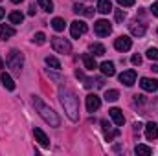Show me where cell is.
Masks as SVG:
<instances>
[{
	"label": "cell",
	"instance_id": "1",
	"mask_svg": "<svg viewBox=\"0 0 158 156\" xmlns=\"http://www.w3.org/2000/svg\"><path fill=\"white\" fill-rule=\"evenodd\" d=\"M59 101L66 112V116L70 121H77L79 119V99L76 97V94L68 88H61L59 90Z\"/></svg>",
	"mask_w": 158,
	"mask_h": 156
},
{
	"label": "cell",
	"instance_id": "2",
	"mask_svg": "<svg viewBox=\"0 0 158 156\" xmlns=\"http://www.w3.org/2000/svg\"><path fill=\"white\" fill-rule=\"evenodd\" d=\"M33 105H35V109H37V112H39V116L50 125V127H59L61 125V117L57 116V112H53L40 97H33Z\"/></svg>",
	"mask_w": 158,
	"mask_h": 156
},
{
	"label": "cell",
	"instance_id": "3",
	"mask_svg": "<svg viewBox=\"0 0 158 156\" xmlns=\"http://www.w3.org/2000/svg\"><path fill=\"white\" fill-rule=\"evenodd\" d=\"M6 64H7V68H11L13 74L20 76V72H22V64H24V55H22V51H19V50H11L9 55H7V59H6Z\"/></svg>",
	"mask_w": 158,
	"mask_h": 156
},
{
	"label": "cell",
	"instance_id": "4",
	"mask_svg": "<svg viewBox=\"0 0 158 156\" xmlns=\"http://www.w3.org/2000/svg\"><path fill=\"white\" fill-rule=\"evenodd\" d=\"M52 48L57 53H63V55H68L72 51V44L63 37H52Z\"/></svg>",
	"mask_w": 158,
	"mask_h": 156
},
{
	"label": "cell",
	"instance_id": "5",
	"mask_svg": "<svg viewBox=\"0 0 158 156\" xmlns=\"http://www.w3.org/2000/svg\"><path fill=\"white\" fill-rule=\"evenodd\" d=\"M94 31H96V35H98V37H107V35L112 31V26H110V22H109V20L101 18V20H98V22L94 24Z\"/></svg>",
	"mask_w": 158,
	"mask_h": 156
},
{
	"label": "cell",
	"instance_id": "6",
	"mask_svg": "<svg viewBox=\"0 0 158 156\" xmlns=\"http://www.w3.org/2000/svg\"><path fill=\"white\" fill-rule=\"evenodd\" d=\"M86 30H88V26H86L83 20H74V22L70 24V33H72L74 39H79L83 33H86Z\"/></svg>",
	"mask_w": 158,
	"mask_h": 156
},
{
	"label": "cell",
	"instance_id": "7",
	"mask_svg": "<svg viewBox=\"0 0 158 156\" xmlns=\"http://www.w3.org/2000/svg\"><path fill=\"white\" fill-rule=\"evenodd\" d=\"M114 48L118 51H129L132 48V40H131V37H127V35H121V37H118V39L114 40Z\"/></svg>",
	"mask_w": 158,
	"mask_h": 156
},
{
	"label": "cell",
	"instance_id": "8",
	"mask_svg": "<svg viewBox=\"0 0 158 156\" xmlns=\"http://www.w3.org/2000/svg\"><path fill=\"white\" fill-rule=\"evenodd\" d=\"M140 86H142V90H145V92H156L158 90V81L156 79H151V77H142L140 79Z\"/></svg>",
	"mask_w": 158,
	"mask_h": 156
},
{
	"label": "cell",
	"instance_id": "9",
	"mask_svg": "<svg viewBox=\"0 0 158 156\" xmlns=\"http://www.w3.org/2000/svg\"><path fill=\"white\" fill-rule=\"evenodd\" d=\"M129 30H131V33L134 35V37H143L145 35V24L143 22H138V20H132L131 24H129Z\"/></svg>",
	"mask_w": 158,
	"mask_h": 156
},
{
	"label": "cell",
	"instance_id": "10",
	"mask_svg": "<svg viewBox=\"0 0 158 156\" xmlns=\"http://www.w3.org/2000/svg\"><path fill=\"white\" fill-rule=\"evenodd\" d=\"M99 107H101V99H99V96H96V94L86 96V110H88V112H96Z\"/></svg>",
	"mask_w": 158,
	"mask_h": 156
},
{
	"label": "cell",
	"instance_id": "11",
	"mask_svg": "<svg viewBox=\"0 0 158 156\" xmlns=\"http://www.w3.org/2000/svg\"><path fill=\"white\" fill-rule=\"evenodd\" d=\"M119 83H123L125 86H132L136 83V72L134 70H125L123 74H119Z\"/></svg>",
	"mask_w": 158,
	"mask_h": 156
},
{
	"label": "cell",
	"instance_id": "12",
	"mask_svg": "<svg viewBox=\"0 0 158 156\" xmlns=\"http://www.w3.org/2000/svg\"><path fill=\"white\" fill-rule=\"evenodd\" d=\"M33 136H35V140L40 143V147H44V149L50 147V140H48V136L44 134L42 129H33Z\"/></svg>",
	"mask_w": 158,
	"mask_h": 156
},
{
	"label": "cell",
	"instance_id": "13",
	"mask_svg": "<svg viewBox=\"0 0 158 156\" xmlns=\"http://www.w3.org/2000/svg\"><path fill=\"white\" fill-rule=\"evenodd\" d=\"M145 138L149 140V142H153V140H156L158 138V125L156 123H147L145 125Z\"/></svg>",
	"mask_w": 158,
	"mask_h": 156
},
{
	"label": "cell",
	"instance_id": "14",
	"mask_svg": "<svg viewBox=\"0 0 158 156\" xmlns=\"http://www.w3.org/2000/svg\"><path fill=\"white\" fill-rule=\"evenodd\" d=\"M109 116L112 117V121H114V123H116L118 127H121V125L125 123V117H123V112H121L119 109H116V107L109 110Z\"/></svg>",
	"mask_w": 158,
	"mask_h": 156
},
{
	"label": "cell",
	"instance_id": "15",
	"mask_svg": "<svg viewBox=\"0 0 158 156\" xmlns=\"http://www.w3.org/2000/svg\"><path fill=\"white\" fill-rule=\"evenodd\" d=\"M81 59H83V64H85V68H86V70H96V68H98V63H96L94 55H90V53H85Z\"/></svg>",
	"mask_w": 158,
	"mask_h": 156
},
{
	"label": "cell",
	"instance_id": "16",
	"mask_svg": "<svg viewBox=\"0 0 158 156\" xmlns=\"http://www.w3.org/2000/svg\"><path fill=\"white\" fill-rule=\"evenodd\" d=\"M74 13H77V15H85V17H94V9L83 6V4H74Z\"/></svg>",
	"mask_w": 158,
	"mask_h": 156
},
{
	"label": "cell",
	"instance_id": "17",
	"mask_svg": "<svg viewBox=\"0 0 158 156\" xmlns=\"http://www.w3.org/2000/svg\"><path fill=\"white\" fill-rule=\"evenodd\" d=\"M101 72H103V76H109V77H112L114 74H116V68H114V63H110V61H105V63H101Z\"/></svg>",
	"mask_w": 158,
	"mask_h": 156
},
{
	"label": "cell",
	"instance_id": "18",
	"mask_svg": "<svg viewBox=\"0 0 158 156\" xmlns=\"http://www.w3.org/2000/svg\"><path fill=\"white\" fill-rule=\"evenodd\" d=\"M98 11H99L101 15L110 13V11H112V4H110V0H98Z\"/></svg>",
	"mask_w": 158,
	"mask_h": 156
},
{
	"label": "cell",
	"instance_id": "19",
	"mask_svg": "<svg viewBox=\"0 0 158 156\" xmlns=\"http://www.w3.org/2000/svg\"><path fill=\"white\" fill-rule=\"evenodd\" d=\"M15 35V30L11 28V26H7V24H0V37L6 40V39H11Z\"/></svg>",
	"mask_w": 158,
	"mask_h": 156
},
{
	"label": "cell",
	"instance_id": "20",
	"mask_svg": "<svg viewBox=\"0 0 158 156\" xmlns=\"http://www.w3.org/2000/svg\"><path fill=\"white\" fill-rule=\"evenodd\" d=\"M0 81H2V84H4L7 90H15V81L11 79V76H9V74L2 72V76H0Z\"/></svg>",
	"mask_w": 158,
	"mask_h": 156
},
{
	"label": "cell",
	"instance_id": "21",
	"mask_svg": "<svg viewBox=\"0 0 158 156\" xmlns=\"http://www.w3.org/2000/svg\"><path fill=\"white\" fill-rule=\"evenodd\" d=\"M134 153L138 156H151L153 154V149L147 147V145H143V143H138V145L134 147Z\"/></svg>",
	"mask_w": 158,
	"mask_h": 156
},
{
	"label": "cell",
	"instance_id": "22",
	"mask_svg": "<svg viewBox=\"0 0 158 156\" xmlns=\"http://www.w3.org/2000/svg\"><path fill=\"white\" fill-rule=\"evenodd\" d=\"M90 51H92V55L101 57V55H105V46L99 42H94V44H90Z\"/></svg>",
	"mask_w": 158,
	"mask_h": 156
},
{
	"label": "cell",
	"instance_id": "23",
	"mask_svg": "<svg viewBox=\"0 0 158 156\" xmlns=\"http://www.w3.org/2000/svg\"><path fill=\"white\" fill-rule=\"evenodd\" d=\"M64 26H66V22H64L61 17H55V18L52 20V28H53L55 31H63V30H64Z\"/></svg>",
	"mask_w": 158,
	"mask_h": 156
},
{
	"label": "cell",
	"instance_id": "24",
	"mask_svg": "<svg viewBox=\"0 0 158 156\" xmlns=\"http://www.w3.org/2000/svg\"><path fill=\"white\" fill-rule=\"evenodd\" d=\"M22 20H24V15L22 13H19V11L9 13V22L11 24H22Z\"/></svg>",
	"mask_w": 158,
	"mask_h": 156
},
{
	"label": "cell",
	"instance_id": "25",
	"mask_svg": "<svg viewBox=\"0 0 158 156\" xmlns=\"http://www.w3.org/2000/svg\"><path fill=\"white\" fill-rule=\"evenodd\" d=\"M46 64H48L50 68H53V70H61V63H59V59H55V57H52V55L46 57Z\"/></svg>",
	"mask_w": 158,
	"mask_h": 156
},
{
	"label": "cell",
	"instance_id": "26",
	"mask_svg": "<svg viewBox=\"0 0 158 156\" xmlns=\"http://www.w3.org/2000/svg\"><path fill=\"white\" fill-rule=\"evenodd\" d=\"M37 2H39V6L44 11H48V13L53 11V2H52V0H37Z\"/></svg>",
	"mask_w": 158,
	"mask_h": 156
},
{
	"label": "cell",
	"instance_id": "27",
	"mask_svg": "<svg viewBox=\"0 0 158 156\" xmlns=\"http://www.w3.org/2000/svg\"><path fill=\"white\" fill-rule=\"evenodd\" d=\"M118 97H119L118 90H107V92H105V99H107V101H110V103H112V101H116Z\"/></svg>",
	"mask_w": 158,
	"mask_h": 156
},
{
	"label": "cell",
	"instance_id": "28",
	"mask_svg": "<svg viewBox=\"0 0 158 156\" xmlns=\"http://www.w3.org/2000/svg\"><path fill=\"white\" fill-rule=\"evenodd\" d=\"M76 76H77L79 79H83V81H85V83H83V84H85V88H90V86H92V84H94V79H88V77H85V76H83V74H81V72H76Z\"/></svg>",
	"mask_w": 158,
	"mask_h": 156
},
{
	"label": "cell",
	"instance_id": "29",
	"mask_svg": "<svg viewBox=\"0 0 158 156\" xmlns=\"http://www.w3.org/2000/svg\"><path fill=\"white\" fill-rule=\"evenodd\" d=\"M33 42H35V44H44V42H46V35H44L42 31L35 33V35H33Z\"/></svg>",
	"mask_w": 158,
	"mask_h": 156
},
{
	"label": "cell",
	"instance_id": "30",
	"mask_svg": "<svg viewBox=\"0 0 158 156\" xmlns=\"http://www.w3.org/2000/svg\"><path fill=\"white\" fill-rule=\"evenodd\" d=\"M147 57L151 61H158V48H149L147 50Z\"/></svg>",
	"mask_w": 158,
	"mask_h": 156
},
{
	"label": "cell",
	"instance_id": "31",
	"mask_svg": "<svg viewBox=\"0 0 158 156\" xmlns=\"http://www.w3.org/2000/svg\"><path fill=\"white\" fill-rule=\"evenodd\" d=\"M118 4L121 6V7H131V6L136 4V0H118Z\"/></svg>",
	"mask_w": 158,
	"mask_h": 156
},
{
	"label": "cell",
	"instance_id": "32",
	"mask_svg": "<svg viewBox=\"0 0 158 156\" xmlns=\"http://www.w3.org/2000/svg\"><path fill=\"white\" fill-rule=\"evenodd\" d=\"M131 63H132L134 66H140V64H142V55H138V53H136V55H132Z\"/></svg>",
	"mask_w": 158,
	"mask_h": 156
},
{
	"label": "cell",
	"instance_id": "33",
	"mask_svg": "<svg viewBox=\"0 0 158 156\" xmlns=\"http://www.w3.org/2000/svg\"><path fill=\"white\" fill-rule=\"evenodd\" d=\"M116 20L118 22H123L125 20V11L123 9H116Z\"/></svg>",
	"mask_w": 158,
	"mask_h": 156
},
{
	"label": "cell",
	"instance_id": "34",
	"mask_svg": "<svg viewBox=\"0 0 158 156\" xmlns=\"http://www.w3.org/2000/svg\"><path fill=\"white\" fill-rule=\"evenodd\" d=\"M151 11H153V15H155V17H158V0L155 2V4H153V7H151Z\"/></svg>",
	"mask_w": 158,
	"mask_h": 156
},
{
	"label": "cell",
	"instance_id": "35",
	"mask_svg": "<svg viewBox=\"0 0 158 156\" xmlns=\"http://www.w3.org/2000/svg\"><path fill=\"white\" fill-rule=\"evenodd\" d=\"M28 15H35V4H31V6H30V9H28Z\"/></svg>",
	"mask_w": 158,
	"mask_h": 156
},
{
	"label": "cell",
	"instance_id": "36",
	"mask_svg": "<svg viewBox=\"0 0 158 156\" xmlns=\"http://www.w3.org/2000/svg\"><path fill=\"white\" fill-rule=\"evenodd\" d=\"M143 125L142 123H134V132H140V129H142Z\"/></svg>",
	"mask_w": 158,
	"mask_h": 156
},
{
	"label": "cell",
	"instance_id": "37",
	"mask_svg": "<svg viewBox=\"0 0 158 156\" xmlns=\"http://www.w3.org/2000/svg\"><path fill=\"white\" fill-rule=\"evenodd\" d=\"M96 84H98V86H99V88H101V86H103V84H105V81H103V77H99V79H98V81H96Z\"/></svg>",
	"mask_w": 158,
	"mask_h": 156
},
{
	"label": "cell",
	"instance_id": "38",
	"mask_svg": "<svg viewBox=\"0 0 158 156\" xmlns=\"http://www.w3.org/2000/svg\"><path fill=\"white\" fill-rule=\"evenodd\" d=\"M151 70H153V72H158V64H153V66H151Z\"/></svg>",
	"mask_w": 158,
	"mask_h": 156
},
{
	"label": "cell",
	"instance_id": "39",
	"mask_svg": "<svg viewBox=\"0 0 158 156\" xmlns=\"http://www.w3.org/2000/svg\"><path fill=\"white\" fill-rule=\"evenodd\" d=\"M4 15H6V11H4V9L0 7V20H2V17H4Z\"/></svg>",
	"mask_w": 158,
	"mask_h": 156
},
{
	"label": "cell",
	"instance_id": "40",
	"mask_svg": "<svg viewBox=\"0 0 158 156\" xmlns=\"http://www.w3.org/2000/svg\"><path fill=\"white\" fill-rule=\"evenodd\" d=\"M11 2H13V4H20L22 0H11Z\"/></svg>",
	"mask_w": 158,
	"mask_h": 156
},
{
	"label": "cell",
	"instance_id": "41",
	"mask_svg": "<svg viewBox=\"0 0 158 156\" xmlns=\"http://www.w3.org/2000/svg\"><path fill=\"white\" fill-rule=\"evenodd\" d=\"M0 68H4V61L2 59H0Z\"/></svg>",
	"mask_w": 158,
	"mask_h": 156
},
{
	"label": "cell",
	"instance_id": "42",
	"mask_svg": "<svg viewBox=\"0 0 158 156\" xmlns=\"http://www.w3.org/2000/svg\"><path fill=\"white\" fill-rule=\"evenodd\" d=\"M156 33H158V30H156Z\"/></svg>",
	"mask_w": 158,
	"mask_h": 156
}]
</instances>
